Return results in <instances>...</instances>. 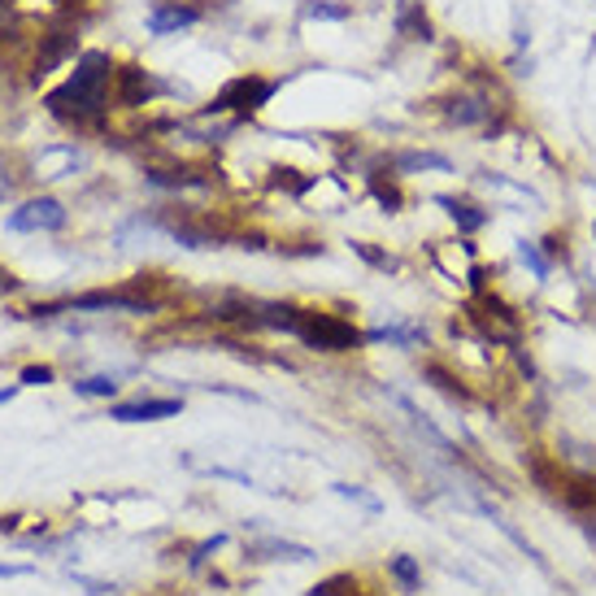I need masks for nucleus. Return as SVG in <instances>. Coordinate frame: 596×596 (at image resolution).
Instances as JSON below:
<instances>
[{"instance_id": "16", "label": "nucleus", "mask_w": 596, "mask_h": 596, "mask_svg": "<svg viewBox=\"0 0 596 596\" xmlns=\"http://www.w3.org/2000/svg\"><path fill=\"white\" fill-rule=\"evenodd\" d=\"M309 596H357V584H353V575H331V580H322Z\"/></svg>"}, {"instance_id": "4", "label": "nucleus", "mask_w": 596, "mask_h": 596, "mask_svg": "<svg viewBox=\"0 0 596 596\" xmlns=\"http://www.w3.org/2000/svg\"><path fill=\"white\" fill-rule=\"evenodd\" d=\"M271 92H275V83H266V79H258V74H240V79H231V83L218 92V105H214V109L258 114V109L271 100Z\"/></svg>"}, {"instance_id": "10", "label": "nucleus", "mask_w": 596, "mask_h": 596, "mask_svg": "<svg viewBox=\"0 0 596 596\" xmlns=\"http://www.w3.org/2000/svg\"><path fill=\"white\" fill-rule=\"evenodd\" d=\"M253 558H262V562H275V558H288V562H309V558H313V549H305V545H288V540H262V545L253 549Z\"/></svg>"}, {"instance_id": "12", "label": "nucleus", "mask_w": 596, "mask_h": 596, "mask_svg": "<svg viewBox=\"0 0 596 596\" xmlns=\"http://www.w3.org/2000/svg\"><path fill=\"white\" fill-rule=\"evenodd\" d=\"M114 392H118V379H114V374H92V379H79V383H74V396H87V401H100V396L109 401Z\"/></svg>"}, {"instance_id": "22", "label": "nucleus", "mask_w": 596, "mask_h": 596, "mask_svg": "<svg viewBox=\"0 0 596 596\" xmlns=\"http://www.w3.org/2000/svg\"><path fill=\"white\" fill-rule=\"evenodd\" d=\"M13 192V175H9V166H4V157H0V201Z\"/></svg>"}, {"instance_id": "5", "label": "nucleus", "mask_w": 596, "mask_h": 596, "mask_svg": "<svg viewBox=\"0 0 596 596\" xmlns=\"http://www.w3.org/2000/svg\"><path fill=\"white\" fill-rule=\"evenodd\" d=\"M179 409H183V401L162 396V401H127V405H109V418H114V422H162V418H175Z\"/></svg>"}, {"instance_id": "24", "label": "nucleus", "mask_w": 596, "mask_h": 596, "mask_svg": "<svg viewBox=\"0 0 596 596\" xmlns=\"http://www.w3.org/2000/svg\"><path fill=\"white\" fill-rule=\"evenodd\" d=\"M17 388H22V383H17ZM17 388H4V392H0V405H9V401L17 396Z\"/></svg>"}, {"instance_id": "14", "label": "nucleus", "mask_w": 596, "mask_h": 596, "mask_svg": "<svg viewBox=\"0 0 596 596\" xmlns=\"http://www.w3.org/2000/svg\"><path fill=\"white\" fill-rule=\"evenodd\" d=\"M335 497H339V501H353V505H361L366 514H379V510H383V501H379L374 492H366V488H353V484H335Z\"/></svg>"}, {"instance_id": "9", "label": "nucleus", "mask_w": 596, "mask_h": 596, "mask_svg": "<svg viewBox=\"0 0 596 596\" xmlns=\"http://www.w3.org/2000/svg\"><path fill=\"white\" fill-rule=\"evenodd\" d=\"M436 205H444L449 210V218L462 227V231H479L484 223H488V214L484 210H475V205H466V201H453V196H440Z\"/></svg>"}, {"instance_id": "7", "label": "nucleus", "mask_w": 596, "mask_h": 596, "mask_svg": "<svg viewBox=\"0 0 596 596\" xmlns=\"http://www.w3.org/2000/svg\"><path fill=\"white\" fill-rule=\"evenodd\" d=\"M196 17H201L196 9H183V4H162V9H153V13H148V31H153V35H170V31L192 26Z\"/></svg>"}, {"instance_id": "1", "label": "nucleus", "mask_w": 596, "mask_h": 596, "mask_svg": "<svg viewBox=\"0 0 596 596\" xmlns=\"http://www.w3.org/2000/svg\"><path fill=\"white\" fill-rule=\"evenodd\" d=\"M109 74H114L109 57H105V52H87V57L74 65L70 83H65L61 92H52V96H48V105H52L57 114L96 118V114L105 109V87H109Z\"/></svg>"}, {"instance_id": "8", "label": "nucleus", "mask_w": 596, "mask_h": 596, "mask_svg": "<svg viewBox=\"0 0 596 596\" xmlns=\"http://www.w3.org/2000/svg\"><path fill=\"white\" fill-rule=\"evenodd\" d=\"M366 344H401V348H414L422 339V326H409V322H388V326H370L361 335Z\"/></svg>"}, {"instance_id": "20", "label": "nucleus", "mask_w": 596, "mask_h": 596, "mask_svg": "<svg viewBox=\"0 0 596 596\" xmlns=\"http://www.w3.org/2000/svg\"><path fill=\"white\" fill-rule=\"evenodd\" d=\"M223 540H227V536H214V540H205V545L196 549V558H192V567H201V562H205V558H210L214 549H223Z\"/></svg>"}, {"instance_id": "26", "label": "nucleus", "mask_w": 596, "mask_h": 596, "mask_svg": "<svg viewBox=\"0 0 596 596\" xmlns=\"http://www.w3.org/2000/svg\"><path fill=\"white\" fill-rule=\"evenodd\" d=\"M593 231H596V227H593Z\"/></svg>"}, {"instance_id": "21", "label": "nucleus", "mask_w": 596, "mask_h": 596, "mask_svg": "<svg viewBox=\"0 0 596 596\" xmlns=\"http://www.w3.org/2000/svg\"><path fill=\"white\" fill-rule=\"evenodd\" d=\"M22 575H35V567H4L0 562V580H22Z\"/></svg>"}, {"instance_id": "6", "label": "nucleus", "mask_w": 596, "mask_h": 596, "mask_svg": "<svg viewBox=\"0 0 596 596\" xmlns=\"http://www.w3.org/2000/svg\"><path fill=\"white\" fill-rule=\"evenodd\" d=\"M74 166H79V148L74 144H52V148H44L35 157V179H65V175H74Z\"/></svg>"}, {"instance_id": "23", "label": "nucleus", "mask_w": 596, "mask_h": 596, "mask_svg": "<svg viewBox=\"0 0 596 596\" xmlns=\"http://www.w3.org/2000/svg\"><path fill=\"white\" fill-rule=\"evenodd\" d=\"M13 288H17V279H13V275L0 266V293H13Z\"/></svg>"}, {"instance_id": "2", "label": "nucleus", "mask_w": 596, "mask_h": 596, "mask_svg": "<svg viewBox=\"0 0 596 596\" xmlns=\"http://www.w3.org/2000/svg\"><path fill=\"white\" fill-rule=\"evenodd\" d=\"M293 331H297L309 348H326V353H344V348H353V344L361 339L344 318H331V313H305V309H297Z\"/></svg>"}, {"instance_id": "15", "label": "nucleus", "mask_w": 596, "mask_h": 596, "mask_svg": "<svg viewBox=\"0 0 596 596\" xmlns=\"http://www.w3.org/2000/svg\"><path fill=\"white\" fill-rule=\"evenodd\" d=\"M518 258H523V266L536 275V279H549V271H553V262L536 249V245H527V240H518Z\"/></svg>"}, {"instance_id": "13", "label": "nucleus", "mask_w": 596, "mask_h": 596, "mask_svg": "<svg viewBox=\"0 0 596 596\" xmlns=\"http://www.w3.org/2000/svg\"><path fill=\"white\" fill-rule=\"evenodd\" d=\"M388 571H392V580H396L405 593H418V588H422V571H418V562H414V558H392V567H388Z\"/></svg>"}, {"instance_id": "19", "label": "nucleus", "mask_w": 596, "mask_h": 596, "mask_svg": "<svg viewBox=\"0 0 596 596\" xmlns=\"http://www.w3.org/2000/svg\"><path fill=\"white\" fill-rule=\"evenodd\" d=\"M22 383H52V366H26Z\"/></svg>"}, {"instance_id": "25", "label": "nucleus", "mask_w": 596, "mask_h": 596, "mask_svg": "<svg viewBox=\"0 0 596 596\" xmlns=\"http://www.w3.org/2000/svg\"><path fill=\"white\" fill-rule=\"evenodd\" d=\"M584 532H588V540L596 545V518H593V523H584Z\"/></svg>"}, {"instance_id": "18", "label": "nucleus", "mask_w": 596, "mask_h": 596, "mask_svg": "<svg viewBox=\"0 0 596 596\" xmlns=\"http://www.w3.org/2000/svg\"><path fill=\"white\" fill-rule=\"evenodd\" d=\"M488 109H484V100H462V109H453V118L457 122H479Z\"/></svg>"}, {"instance_id": "17", "label": "nucleus", "mask_w": 596, "mask_h": 596, "mask_svg": "<svg viewBox=\"0 0 596 596\" xmlns=\"http://www.w3.org/2000/svg\"><path fill=\"white\" fill-rule=\"evenodd\" d=\"M567 497H571L575 505H588V501H596V484L593 479H575V484L567 488Z\"/></svg>"}, {"instance_id": "11", "label": "nucleus", "mask_w": 596, "mask_h": 596, "mask_svg": "<svg viewBox=\"0 0 596 596\" xmlns=\"http://www.w3.org/2000/svg\"><path fill=\"white\" fill-rule=\"evenodd\" d=\"M396 166H401V170H440V175L453 170L449 157H440V153H401Z\"/></svg>"}, {"instance_id": "3", "label": "nucleus", "mask_w": 596, "mask_h": 596, "mask_svg": "<svg viewBox=\"0 0 596 596\" xmlns=\"http://www.w3.org/2000/svg\"><path fill=\"white\" fill-rule=\"evenodd\" d=\"M4 227L17 231V236H26V231H61V227H65V205L52 201V196H35V201L17 205V210L4 218Z\"/></svg>"}]
</instances>
